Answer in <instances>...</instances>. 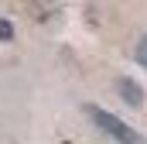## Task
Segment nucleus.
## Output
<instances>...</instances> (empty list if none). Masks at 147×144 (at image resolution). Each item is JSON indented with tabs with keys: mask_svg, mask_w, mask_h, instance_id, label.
Listing matches in <instances>:
<instances>
[{
	"mask_svg": "<svg viewBox=\"0 0 147 144\" xmlns=\"http://www.w3.org/2000/svg\"><path fill=\"white\" fill-rule=\"evenodd\" d=\"M86 113H89V120L110 137V141L116 144H147V137L140 134V130H134L123 117H116V113H110V110H103V107H96V103H89L86 107Z\"/></svg>",
	"mask_w": 147,
	"mask_h": 144,
	"instance_id": "1",
	"label": "nucleus"
},
{
	"mask_svg": "<svg viewBox=\"0 0 147 144\" xmlns=\"http://www.w3.org/2000/svg\"><path fill=\"white\" fill-rule=\"evenodd\" d=\"M134 55H137V65H144V69H147V35L137 41V52H134Z\"/></svg>",
	"mask_w": 147,
	"mask_h": 144,
	"instance_id": "3",
	"label": "nucleus"
},
{
	"mask_svg": "<svg viewBox=\"0 0 147 144\" xmlns=\"http://www.w3.org/2000/svg\"><path fill=\"white\" fill-rule=\"evenodd\" d=\"M14 38V28H10V21H0V41H10Z\"/></svg>",
	"mask_w": 147,
	"mask_h": 144,
	"instance_id": "4",
	"label": "nucleus"
},
{
	"mask_svg": "<svg viewBox=\"0 0 147 144\" xmlns=\"http://www.w3.org/2000/svg\"><path fill=\"white\" fill-rule=\"evenodd\" d=\"M116 93L123 96L127 107H144V89H140L134 79H120V82H116Z\"/></svg>",
	"mask_w": 147,
	"mask_h": 144,
	"instance_id": "2",
	"label": "nucleus"
}]
</instances>
